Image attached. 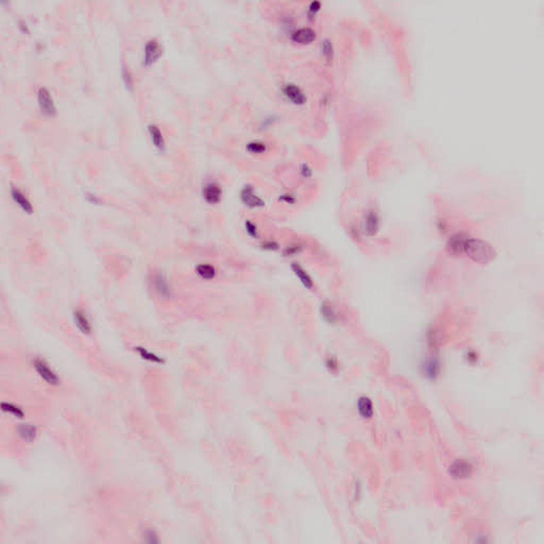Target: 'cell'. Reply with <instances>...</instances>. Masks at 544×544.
<instances>
[{
    "instance_id": "31",
    "label": "cell",
    "mask_w": 544,
    "mask_h": 544,
    "mask_svg": "<svg viewBox=\"0 0 544 544\" xmlns=\"http://www.w3.org/2000/svg\"><path fill=\"white\" fill-rule=\"evenodd\" d=\"M123 75H124V82H125L126 86H128V87H132L133 82H132V78H131V74H130V72H129V71H126V69L124 68V72H123Z\"/></svg>"
},
{
    "instance_id": "2",
    "label": "cell",
    "mask_w": 544,
    "mask_h": 544,
    "mask_svg": "<svg viewBox=\"0 0 544 544\" xmlns=\"http://www.w3.org/2000/svg\"><path fill=\"white\" fill-rule=\"evenodd\" d=\"M32 365L35 372L37 373V375H39L46 384L50 386H58L60 384V378L58 374L50 368L49 365L45 362V360L40 357H36L33 359Z\"/></svg>"
},
{
    "instance_id": "13",
    "label": "cell",
    "mask_w": 544,
    "mask_h": 544,
    "mask_svg": "<svg viewBox=\"0 0 544 544\" xmlns=\"http://www.w3.org/2000/svg\"><path fill=\"white\" fill-rule=\"evenodd\" d=\"M356 406H357V412L363 419L372 418L373 414H374V407H373V403L370 397L366 396H360L357 400Z\"/></svg>"
},
{
    "instance_id": "3",
    "label": "cell",
    "mask_w": 544,
    "mask_h": 544,
    "mask_svg": "<svg viewBox=\"0 0 544 544\" xmlns=\"http://www.w3.org/2000/svg\"><path fill=\"white\" fill-rule=\"evenodd\" d=\"M240 200L250 208H261L265 206L264 199L259 196L252 185H245L240 191Z\"/></svg>"
},
{
    "instance_id": "1",
    "label": "cell",
    "mask_w": 544,
    "mask_h": 544,
    "mask_svg": "<svg viewBox=\"0 0 544 544\" xmlns=\"http://www.w3.org/2000/svg\"><path fill=\"white\" fill-rule=\"evenodd\" d=\"M446 250L453 256L467 257L472 262L487 265L495 258V250L485 240L456 234L446 243Z\"/></svg>"
},
{
    "instance_id": "20",
    "label": "cell",
    "mask_w": 544,
    "mask_h": 544,
    "mask_svg": "<svg viewBox=\"0 0 544 544\" xmlns=\"http://www.w3.org/2000/svg\"><path fill=\"white\" fill-rule=\"evenodd\" d=\"M135 352H137L138 355H140L144 360H147L149 363H152V364H157V365H161L164 363V360L162 357H160L159 355H156L155 353L148 351L147 349H145V347L142 346H136L135 347Z\"/></svg>"
},
{
    "instance_id": "9",
    "label": "cell",
    "mask_w": 544,
    "mask_h": 544,
    "mask_svg": "<svg viewBox=\"0 0 544 544\" xmlns=\"http://www.w3.org/2000/svg\"><path fill=\"white\" fill-rule=\"evenodd\" d=\"M283 95L295 104L305 103L306 96L301 88L294 83H287L282 88Z\"/></svg>"
},
{
    "instance_id": "24",
    "label": "cell",
    "mask_w": 544,
    "mask_h": 544,
    "mask_svg": "<svg viewBox=\"0 0 544 544\" xmlns=\"http://www.w3.org/2000/svg\"><path fill=\"white\" fill-rule=\"evenodd\" d=\"M303 251V246L299 243H293L285 247V249L283 250V255L285 257H293L296 255H299Z\"/></svg>"
},
{
    "instance_id": "6",
    "label": "cell",
    "mask_w": 544,
    "mask_h": 544,
    "mask_svg": "<svg viewBox=\"0 0 544 544\" xmlns=\"http://www.w3.org/2000/svg\"><path fill=\"white\" fill-rule=\"evenodd\" d=\"M153 287L155 293L161 299L169 300L173 297V288L170 286L167 277L163 273H155L153 276Z\"/></svg>"
},
{
    "instance_id": "23",
    "label": "cell",
    "mask_w": 544,
    "mask_h": 544,
    "mask_svg": "<svg viewBox=\"0 0 544 544\" xmlns=\"http://www.w3.org/2000/svg\"><path fill=\"white\" fill-rule=\"evenodd\" d=\"M1 409L2 412L5 414H9L11 416L15 417V418L18 419H23L24 418V412L22 410V408H20L16 405L12 404V403H8V402H2L1 403Z\"/></svg>"
},
{
    "instance_id": "14",
    "label": "cell",
    "mask_w": 544,
    "mask_h": 544,
    "mask_svg": "<svg viewBox=\"0 0 544 544\" xmlns=\"http://www.w3.org/2000/svg\"><path fill=\"white\" fill-rule=\"evenodd\" d=\"M11 195H12V198H13V200L15 201V203L20 206L24 212H26L27 214L33 213L32 204H31L30 200L26 197V195H25L21 189L12 188Z\"/></svg>"
},
{
    "instance_id": "27",
    "label": "cell",
    "mask_w": 544,
    "mask_h": 544,
    "mask_svg": "<svg viewBox=\"0 0 544 544\" xmlns=\"http://www.w3.org/2000/svg\"><path fill=\"white\" fill-rule=\"evenodd\" d=\"M326 368L332 373H336L339 370V363L335 357H328L325 362Z\"/></svg>"
},
{
    "instance_id": "16",
    "label": "cell",
    "mask_w": 544,
    "mask_h": 544,
    "mask_svg": "<svg viewBox=\"0 0 544 544\" xmlns=\"http://www.w3.org/2000/svg\"><path fill=\"white\" fill-rule=\"evenodd\" d=\"M379 227V219L374 211H370L367 214L364 220V231L368 235H375Z\"/></svg>"
},
{
    "instance_id": "7",
    "label": "cell",
    "mask_w": 544,
    "mask_h": 544,
    "mask_svg": "<svg viewBox=\"0 0 544 544\" xmlns=\"http://www.w3.org/2000/svg\"><path fill=\"white\" fill-rule=\"evenodd\" d=\"M163 53V49L160 43L155 39H151L146 43L144 49V65H150L160 58Z\"/></svg>"
},
{
    "instance_id": "30",
    "label": "cell",
    "mask_w": 544,
    "mask_h": 544,
    "mask_svg": "<svg viewBox=\"0 0 544 544\" xmlns=\"http://www.w3.org/2000/svg\"><path fill=\"white\" fill-rule=\"evenodd\" d=\"M300 173L303 176V178H309V176L312 175L313 172H312V168L309 167L307 164H302L301 167H300Z\"/></svg>"
},
{
    "instance_id": "25",
    "label": "cell",
    "mask_w": 544,
    "mask_h": 544,
    "mask_svg": "<svg viewBox=\"0 0 544 544\" xmlns=\"http://www.w3.org/2000/svg\"><path fill=\"white\" fill-rule=\"evenodd\" d=\"M245 227H246V231L248 233V235L252 238L257 239L259 238V231H258V227L257 225L253 223L252 220H246L245 221Z\"/></svg>"
},
{
    "instance_id": "10",
    "label": "cell",
    "mask_w": 544,
    "mask_h": 544,
    "mask_svg": "<svg viewBox=\"0 0 544 544\" xmlns=\"http://www.w3.org/2000/svg\"><path fill=\"white\" fill-rule=\"evenodd\" d=\"M290 268H292V271L294 272V274L296 275L297 279L299 280V282L302 284V286L304 287L307 290H314L315 288V283L313 277L311 276V274L308 273L307 270L303 267L302 265H300L299 263H293L292 266H290Z\"/></svg>"
},
{
    "instance_id": "34",
    "label": "cell",
    "mask_w": 544,
    "mask_h": 544,
    "mask_svg": "<svg viewBox=\"0 0 544 544\" xmlns=\"http://www.w3.org/2000/svg\"><path fill=\"white\" fill-rule=\"evenodd\" d=\"M320 2L318 1H313L311 4H309V8L308 11L311 12V13H316V12H318L320 9Z\"/></svg>"
},
{
    "instance_id": "17",
    "label": "cell",
    "mask_w": 544,
    "mask_h": 544,
    "mask_svg": "<svg viewBox=\"0 0 544 544\" xmlns=\"http://www.w3.org/2000/svg\"><path fill=\"white\" fill-rule=\"evenodd\" d=\"M196 274L203 281H213L217 276V270L211 264H199L195 268Z\"/></svg>"
},
{
    "instance_id": "22",
    "label": "cell",
    "mask_w": 544,
    "mask_h": 544,
    "mask_svg": "<svg viewBox=\"0 0 544 544\" xmlns=\"http://www.w3.org/2000/svg\"><path fill=\"white\" fill-rule=\"evenodd\" d=\"M246 149L248 152L252 154H263L268 150V147L266 143L259 142V141H252L247 144Z\"/></svg>"
},
{
    "instance_id": "32",
    "label": "cell",
    "mask_w": 544,
    "mask_h": 544,
    "mask_svg": "<svg viewBox=\"0 0 544 544\" xmlns=\"http://www.w3.org/2000/svg\"><path fill=\"white\" fill-rule=\"evenodd\" d=\"M467 360L469 362L470 364H475L477 363L478 357H477V354L475 352H469L467 354Z\"/></svg>"
},
{
    "instance_id": "12",
    "label": "cell",
    "mask_w": 544,
    "mask_h": 544,
    "mask_svg": "<svg viewBox=\"0 0 544 544\" xmlns=\"http://www.w3.org/2000/svg\"><path fill=\"white\" fill-rule=\"evenodd\" d=\"M74 322L82 334H92V324L90 320H88L86 314L82 309H75L74 312Z\"/></svg>"
},
{
    "instance_id": "11",
    "label": "cell",
    "mask_w": 544,
    "mask_h": 544,
    "mask_svg": "<svg viewBox=\"0 0 544 544\" xmlns=\"http://www.w3.org/2000/svg\"><path fill=\"white\" fill-rule=\"evenodd\" d=\"M316 37H317L316 31L313 30L312 28H308V27L299 28V29L295 30L294 32L292 33V40L295 43L301 44V45H306V44H311L312 42H314L316 40Z\"/></svg>"
},
{
    "instance_id": "21",
    "label": "cell",
    "mask_w": 544,
    "mask_h": 544,
    "mask_svg": "<svg viewBox=\"0 0 544 544\" xmlns=\"http://www.w3.org/2000/svg\"><path fill=\"white\" fill-rule=\"evenodd\" d=\"M18 435L26 442H32L36 438V428L31 424H23L18 427Z\"/></svg>"
},
{
    "instance_id": "4",
    "label": "cell",
    "mask_w": 544,
    "mask_h": 544,
    "mask_svg": "<svg viewBox=\"0 0 544 544\" xmlns=\"http://www.w3.org/2000/svg\"><path fill=\"white\" fill-rule=\"evenodd\" d=\"M223 197V188L217 182H207L202 188V198L208 204H217Z\"/></svg>"
},
{
    "instance_id": "18",
    "label": "cell",
    "mask_w": 544,
    "mask_h": 544,
    "mask_svg": "<svg viewBox=\"0 0 544 544\" xmlns=\"http://www.w3.org/2000/svg\"><path fill=\"white\" fill-rule=\"evenodd\" d=\"M148 131H149V134H150V137H151V141H152L154 146L160 150L165 149V147H166L165 140H164L163 133L160 129V126L156 125L155 124H150L148 125Z\"/></svg>"
},
{
    "instance_id": "15",
    "label": "cell",
    "mask_w": 544,
    "mask_h": 544,
    "mask_svg": "<svg viewBox=\"0 0 544 544\" xmlns=\"http://www.w3.org/2000/svg\"><path fill=\"white\" fill-rule=\"evenodd\" d=\"M321 317L328 324H336L338 321V314L331 302H323L320 306Z\"/></svg>"
},
{
    "instance_id": "19",
    "label": "cell",
    "mask_w": 544,
    "mask_h": 544,
    "mask_svg": "<svg viewBox=\"0 0 544 544\" xmlns=\"http://www.w3.org/2000/svg\"><path fill=\"white\" fill-rule=\"evenodd\" d=\"M423 372H424V374L426 377H428L429 379H435L439 375V372H440V365L436 359H429L425 363V365L423 366Z\"/></svg>"
},
{
    "instance_id": "29",
    "label": "cell",
    "mask_w": 544,
    "mask_h": 544,
    "mask_svg": "<svg viewBox=\"0 0 544 544\" xmlns=\"http://www.w3.org/2000/svg\"><path fill=\"white\" fill-rule=\"evenodd\" d=\"M322 52H323L324 55L328 59H330L331 56H333V46L330 41H324L323 44H322Z\"/></svg>"
},
{
    "instance_id": "8",
    "label": "cell",
    "mask_w": 544,
    "mask_h": 544,
    "mask_svg": "<svg viewBox=\"0 0 544 544\" xmlns=\"http://www.w3.org/2000/svg\"><path fill=\"white\" fill-rule=\"evenodd\" d=\"M37 100H39V105L43 113L47 114V115H54L56 112L55 105L50 92L46 87H40L39 92H37Z\"/></svg>"
},
{
    "instance_id": "28",
    "label": "cell",
    "mask_w": 544,
    "mask_h": 544,
    "mask_svg": "<svg viewBox=\"0 0 544 544\" xmlns=\"http://www.w3.org/2000/svg\"><path fill=\"white\" fill-rule=\"evenodd\" d=\"M279 200L281 202H283V203H286V204H295L296 201H297V198H296V196L292 193H284V194L280 195Z\"/></svg>"
},
{
    "instance_id": "5",
    "label": "cell",
    "mask_w": 544,
    "mask_h": 544,
    "mask_svg": "<svg viewBox=\"0 0 544 544\" xmlns=\"http://www.w3.org/2000/svg\"><path fill=\"white\" fill-rule=\"evenodd\" d=\"M451 476L456 479H464L469 477L473 472V465L468 460L457 459L450 466L448 469Z\"/></svg>"
},
{
    "instance_id": "33",
    "label": "cell",
    "mask_w": 544,
    "mask_h": 544,
    "mask_svg": "<svg viewBox=\"0 0 544 544\" xmlns=\"http://www.w3.org/2000/svg\"><path fill=\"white\" fill-rule=\"evenodd\" d=\"M146 540H147L149 543H156V542H157L156 535L153 533L152 530L148 531V533L146 534Z\"/></svg>"
},
{
    "instance_id": "26",
    "label": "cell",
    "mask_w": 544,
    "mask_h": 544,
    "mask_svg": "<svg viewBox=\"0 0 544 544\" xmlns=\"http://www.w3.org/2000/svg\"><path fill=\"white\" fill-rule=\"evenodd\" d=\"M261 249L264 251H268V252H273L280 249V245L277 242H275L274 239H265L261 243Z\"/></svg>"
}]
</instances>
